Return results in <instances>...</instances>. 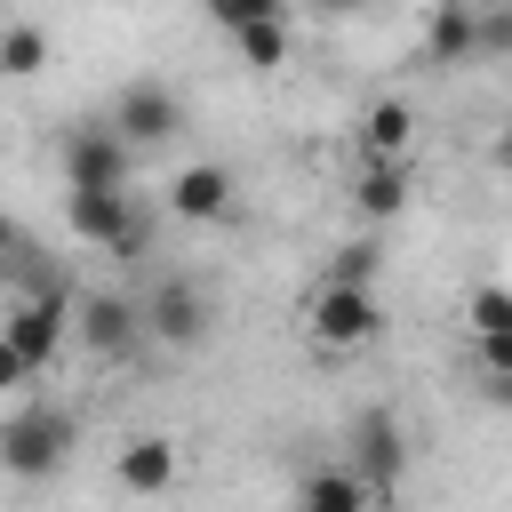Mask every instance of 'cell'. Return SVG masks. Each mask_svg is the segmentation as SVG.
I'll return each mask as SVG.
<instances>
[{"label":"cell","instance_id":"1","mask_svg":"<svg viewBox=\"0 0 512 512\" xmlns=\"http://www.w3.org/2000/svg\"><path fill=\"white\" fill-rule=\"evenodd\" d=\"M384 296H376V280H328L320 272V288L304 296V336H312V352H336V360H352V352H368V344H384Z\"/></svg>","mask_w":512,"mask_h":512},{"label":"cell","instance_id":"2","mask_svg":"<svg viewBox=\"0 0 512 512\" xmlns=\"http://www.w3.org/2000/svg\"><path fill=\"white\" fill-rule=\"evenodd\" d=\"M80 448V416L56 400H24L0 416V472L8 480H56Z\"/></svg>","mask_w":512,"mask_h":512},{"label":"cell","instance_id":"3","mask_svg":"<svg viewBox=\"0 0 512 512\" xmlns=\"http://www.w3.org/2000/svg\"><path fill=\"white\" fill-rule=\"evenodd\" d=\"M64 224H72V240L112 248V256H128V248L152 240V224L136 216L128 184H64Z\"/></svg>","mask_w":512,"mask_h":512},{"label":"cell","instance_id":"4","mask_svg":"<svg viewBox=\"0 0 512 512\" xmlns=\"http://www.w3.org/2000/svg\"><path fill=\"white\" fill-rule=\"evenodd\" d=\"M0 336L16 344V360L40 376L56 352H64V336H72V304L56 296V288H32V296H8L0 304Z\"/></svg>","mask_w":512,"mask_h":512},{"label":"cell","instance_id":"5","mask_svg":"<svg viewBox=\"0 0 512 512\" xmlns=\"http://www.w3.org/2000/svg\"><path fill=\"white\" fill-rule=\"evenodd\" d=\"M344 464L368 480L376 504H392L400 480H408V432H400V416H392V408H368V416L352 424V456H344Z\"/></svg>","mask_w":512,"mask_h":512},{"label":"cell","instance_id":"6","mask_svg":"<svg viewBox=\"0 0 512 512\" xmlns=\"http://www.w3.org/2000/svg\"><path fill=\"white\" fill-rule=\"evenodd\" d=\"M56 160H64V184H128V176H136V144H128L112 120L72 128Z\"/></svg>","mask_w":512,"mask_h":512},{"label":"cell","instance_id":"7","mask_svg":"<svg viewBox=\"0 0 512 512\" xmlns=\"http://www.w3.org/2000/svg\"><path fill=\"white\" fill-rule=\"evenodd\" d=\"M136 320H144V336H152V344L192 352V344L208 336V296H200L192 280H160V288H144V296H136Z\"/></svg>","mask_w":512,"mask_h":512},{"label":"cell","instance_id":"8","mask_svg":"<svg viewBox=\"0 0 512 512\" xmlns=\"http://www.w3.org/2000/svg\"><path fill=\"white\" fill-rule=\"evenodd\" d=\"M232 208H240V176L224 160H192V168L168 176V216L176 224H224Z\"/></svg>","mask_w":512,"mask_h":512},{"label":"cell","instance_id":"9","mask_svg":"<svg viewBox=\"0 0 512 512\" xmlns=\"http://www.w3.org/2000/svg\"><path fill=\"white\" fill-rule=\"evenodd\" d=\"M72 336L96 352V360H128L136 344H144V320H136V296H112V288H96V296H80L72 304Z\"/></svg>","mask_w":512,"mask_h":512},{"label":"cell","instance_id":"10","mask_svg":"<svg viewBox=\"0 0 512 512\" xmlns=\"http://www.w3.org/2000/svg\"><path fill=\"white\" fill-rule=\"evenodd\" d=\"M112 128H120L136 152H152V144H168V136L184 128V104H176V88H160V80H128V88L112 96Z\"/></svg>","mask_w":512,"mask_h":512},{"label":"cell","instance_id":"11","mask_svg":"<svg viewBox=\"0 0 512 512\" xmlns=\"http://www.w3.org/2000/svg\"><path fill=\"white\" fill-rule=\"evenodd\" d=\"M112 480H120L128 496H168V488L184 480V448H176L168 432H136V440L112 456Z\"/></svg>","mask_w":512,"mask_h":512},{"label":"cell","instance_id":"12","mask_svg":"<svg viewBox=\"0 0 512 512\" xmlns=\"http://www.w3.org/2000/svg\"><path fill=\"white\" fill-rule=\"evenodd\" d=\"M424 64H440V72L480 64V0H432V16H424Z\"/></svg>","mask_w":512,"mask_h":512},{"label":"cell","instance_id":"13","mask_svg":"<svg viewBox=\"0 0 512 512\" xmlns=\"http://www.w3.org/2000/svg\"><path fill=\"white\" fill-rule=\"evenodd\" d=\"M352 144H360V160H408V152H416V104H408V96H376V104H360Z\"/></svg>","mask_w":512,"mask_h":512},{"label":"cell","instance_id":"14","mask_svg":"<svg viewBox=\"0 0 512 512\" xmlns=\"http://www.w3.org/2000/svg\"><path fill=\"white\" fill-rule=\"evenodd\" d=\"M408 200H416V176H408V160H360V176H352V208H360L368 224H392V216H408Z\"/></svg>","mask_w":512,"mask_h":512},{"label":"cell","instance_id":"15","mask_svg":"<svg viewBox=\"0 0 512 512\" xmlns=\"http://www.w3.org/2000/svg\"><path fill=\"white\" fill-rule=\"evenodd\" d=\"M296 496L312 504V512H368L376 496H368V480L352 472V464H320V472H304L296 480Z\"/></svg>","mask_w":512,"mask_h":512},{"label":"cell","instance_id":"16","mask_svg":"<svg viewBox=\"0 0 512 512\" xmlns=\"http://www.w3.org/2000/svg\"><path fill=\"white\" fill-rule=\"evenodd\" d=\"M56 56L48 24H0V80H40Z\"/></svg>","mask_w":512,"mask_h":512},{"label":"cell","instance_id":"17","mask_svg":"<svg viewBox=\"0 0 512 512\" xmlns=\"http://www.w3.org/2000/svg\"><path fill=\"white\" fill-rule=\"evenodd\" d=\"M232 48H240V64H248V72H280L296 40H288V16H256V24H240V32H232Z\"/></svg>","mask_w":512,"mask_h":512},{"label":"cell","instance_id":"18","mask_svg":"<svg viewBox=\"0 0 512 512\" xmlns=\"http://www.w3.org/2000/svg\"><path fill=\"white\" fill-rule=\"evenodd\" d=\"M464 328L472 336H512V288L504 280H480L472 304H464Z\"/></svg>","mask_w":512,"mask_h":512},{"label":"cell","instance_id":"19","mask_svg":"<svg viewBox=\"0 0 512 512\" xmlns=\"http://www.w3.org/2000/svg\"><path fill=\"white\" fill-rule=\"evenodd\" d=\"M472 368L488 400H512V336H472Z\"/></svg>","mask_w":512,"mask_h":512},{"label":"cell","instance_id":"20","mask_svg":"<svg viewBox=\"0 0 512 512\" xmlns=\"http://www.w3.org/2000/svg\"><path fill=\"white\" fill-rule=\"evenodd\" d=\"M376 272H384V248L376 240H344L328 256V280H376Z\"/></svg>","mask_w":512,"mask_h":512},{"label":"cell","instance_id":"21","mask_svg":"<svg viewBox=\"0 0 512 512\" xmlns=\"http://www.w3.org/2000/svg\"><path fill=\"white\" fill-rule=\"evenodd\" d=\"M200 8H208L216 32H240V24H256V16H288V0H200Z\"/></svg>","mask_w":512,"mask_h":512},{"label":"cell","instance_id":"22","mask_svg":"<svg viewBox=\"0 0 512 512\" xmlns=\"http://www.w3.org/2000/svg\"><path fill=\"white\" fill-rule=\"evenodd\" d=\"M24 384H32V368H24V360H16V344L0 336V400H8V392H24Z\"/></svg>","mask_w":512,"mask_h":512},{"label":"cell","instance_id":"23","mask_svg":"<svg viewBox=\"0 0 512 512\" xmlns=\"http://www.w3.org/2000/svg\"><path fill=\"white\" fill-rule=\"evenodd\" d=\"M8 256H16V224L0 216V264H8Z\"/></svg>","mask_w":512,"mask_h":512},{"label":"cell","instance_id":"24","mask_svg":"<svg viewBox=\"0 0 512 512\" xmlns=\"http://www.w3.org/2000/svg\"><path fill=\"white\" fill-rule=\"evenodd\" d=\"M312 8H328V16H352V8H368V0H312Z\"/></svg>","mask_w":512,"mask_h":512},{"label":"cell","instance_id":"25","mask_svg":"<svg viewBox=\"0 0 512 512\" xmlns=\"http://www.w3.org/2000/svg\"><path fill=\"white\" fill-rule=\"evenodd\" d=\"M0 304H8V296H0Z\"/></svg>","mask_w":512,"mask_h":512}]
</instances>
